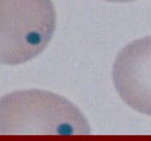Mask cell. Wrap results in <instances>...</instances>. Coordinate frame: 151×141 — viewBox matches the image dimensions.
<instances>
[{"instance_id":"obj_3","label":"cell","mask_w":151,"mask_h":141,"mask_svg":"<svg viewBox=\"0 0 151 141\" xmlns=\"http://www.w3.org/2000/svg\"><path fill=\"white\" fill-rule=\"evenodd\" d=\"M112 77L125 103L151 116V36L136 39L119 51Z\"/></svg>"},{"instance_id":"obj_4","label":"cell","mask_w":151,"mask_h":141,"mask_svg":"<svg viewBox=\"0 0 151 141\" xmlns=\"http://www.w3.org/2000/svg\"><path fill=\"white\" fill-rule=\"evenodd\" d=\"M104 1H108V3H130V1H134V0H104Z\"/></svg>"},{"instance_id":"obj_1","label":"cell","mask_w":151,"mask_h":141,"mask_svg":"<svg viewBox=\"0 0 151 141\" xmlns=\"http://www.w3.org/2000/svg\"><path fill=\"white\" fill-rule=\"evenodd\" d=\"M3 135H87L91 128L69 100L45 90H19L0 97Z\"/></svg>"},{"instance_id":"obj_2","label":"cell","mask_w":151,"mask_h":141,"mask_svg":"<svg viewBox=\"0 0 151 141\" xmlns=\"http://www.w3.org/2000/svg\"><path fill=\"white\" fill-rule=\"evenodd\" d=\"M56 29L51 0H0V64L19 65L46 47Z\"/></svg>"}]
</instances>
